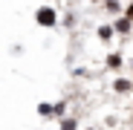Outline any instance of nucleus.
<instances>
[{
    "label": "nucleus",
    "mask_w": 133,
    "mask_h": 130,
    "mask_svg": "<svg viewBox=\"0 0 133 130\" xmlns=\"http://www.w3.org/2000/svg\"><path fill=\"white\" fill-rule=\"evenodd\" d=\"M113 90H116V93H130L133 84H130L127 78H116V81H113Z\"/></svg>",
    "instance_id": "3"
},
{
    "label": "nucleus",
    "mask_w": 133,
    "mask_h": 130,
    "mask_svg": "<svg viewBox=\"0 0 133 130\" xmlns=\"http://www.w3.org/2000/svg\"><path fill=\"white\" fill-rule=\"evenodd\" d=\"M38 116L49 119V116H52V104H49V101H41V104H38Z\"/></svg>",
    "instance_id": "6"
},
{
    "label": "nucleus",
    "mask_w": 133,
    "mask_h": 130,
    "mask_svg": "<svg viewBox=\"0 0 133 130\" xmlns=\"http://www.w3.org/2000/svg\"><path fill=\"white\" fill-rule=\"evenodd\" d=\"M35 23L43 26V29H52V26L58 23V12H55L52 6H41V9L35 12Z\"/></svg>",
    "instance_id": "1"
},
{
    "label": "nucleus",
    "mask_w": 133,
    "mask_h": 130,
    "mask_svg": "<svg viewBox=\"0 0 133 130\" xmlns=\"http://www.w3.org/2000/svg\"><path fill=\"white\" fill-rule=\"evenodd\" d=\"M55 130H58V127H55Z\"/></svg>",
    "instance_id": "13"
},
{
    "label": "nucleus",
    "mask_w": 133,
    "mask_h": 130,
    "mask_svg": "<svg viewBox=\"0 0 133 130\" xmlns=\"http://www.w3.org/2000/svg\"><path fill=\"white\" fill-rule=\"evenodd\" d=\"M66 113V101H58V104H52V116H64Z\"/></svg>",
    "instance_id": "9"
},
{
    "label": "nucleus",
    "mask_w": 133,
    "mask_h": 130,
    "mask_svg": "<svg viewBox=\"0 0 133 130\" xmlns=\"http://www.w3.org/2000/svg\"><path fill=\"white\" fill-rule=\"evenodd\" d=\"M107 70H122V55H119V52L107 55Z\"/></svg>",
    "instance_id": "4"
},
{
    "label": "nucleus",
    "mask_w": 133,
    "mask_h": 130,
    "mask_svg": "<svg viewBox=\"0 0 133 130\" xmlns=\"http://www.w3.org/2000/svg\"><path fill=\"white\" fill-rule=\"evenodd\" d=\"M113 32H119V35H130V32H133V20H127V17H116Z\"/></svg>",
    "instance_id": "2"
},
{
    "label": "nucleus",
    "mask_w": 133,
    "mask_h": 130,
    "mask_svg": "<svg viewBox=\"0 0 133 130\" xmlns=\"http://www.w3.org/2000/svg\"><path fill=\"white\" fill-rule=\"evenodd\" d=\"M104 9H107L110 15H119V12H122V3H119V0H104Z\"/></svg>",
    "instance_id": "7"
},
{
    "label": "nucleus",
    "mask_w": 133,
    "mask_h": 130,
    "mask_svg": "<svg viewBox=\"0 0 133 130\" xmlns=\"http://www.w3.org/2000/svg\"><path fill=\"white\" fill-rule=\"evenodd\" d=\"M113 35H116V32H113V26H98V40H104V43H107V40H113Z\"/></svg>",
    "instance_id": "5"
},
{
    "label": "nucleus",
    "mask_w": 133,
    "mask_h": 130,
    "mask_svg": "<svg viewBox=\"0 0 133 130\" xmlns=\"http://www.w3.org/2000/svg\"><path fill=\"white\" fill-rule=\"evenodd\" d=\"M87 130H96V127H87Z\"/></svg>",
    "instance_id": "11"
},
{
    "label": "nucleus",
    "mask_w": 133,
    "mask_h": 130,
    "mask_svg": "<svg viewBox=\"0 0 133 130\" xmlns=\"http://www.w3.org/2000/svg\"><path fill=\"white\" fill-rule=\"evenodd\" d=\"M58 130H78V121H75V119H66V116H64V119H61V127H58Z\"/></svg>",
    "instance_id": "8"
},
{
    "label": "nucleus",
    "mask_w": 133,
    "mask_h": 130,
    "mask_svg": "<svg viewBox=\"0 0 133 130\" xmlns=\"http://www.w3.org/2000/svg\"><path fill=\"white\" fill-rule=\"evenodd\" d=\"M124 17H127V20H133V0L124 6Z\"/></svg>",
    "instance_id": "10"
},
{
    "label": "nucleus",
    "mask_w": 133,
    "mask_h": 130,
    "mask_svg": "<svg viewBox=\"0 0 133 130\" xmlns=\"http://www.w3.org/2000/svg\"><path fill=\"white\" fill-rule=\"evenodd\" d=\"M96 3H98V0H96Z\"/></svg>",
    "instance_id": "12"
}]
</instances>
